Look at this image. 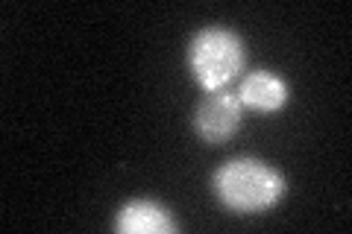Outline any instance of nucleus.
I'll return each instance as SVG.
<instances>
[{
    "label": "nucleus",
    "mask_w": 352,
    "mask_h": 234,
    "mask_svg": "<svg viewBox=\"0 0 352 234\" xmlns=\"http://www.w3.org/2000/svg\"><path fill=\"white\" fill-rule=\"evenodd\" d=\"M285 191V176L261 159H229L212 176V194L217 202L238 217H256L276 208Z\"/></svg>",
    "instance_id": "nucleus-1"
},
{
    "label": "nucleus",
    "mask_w": 352,
    "mask_h": 234,
    "mask_svg": "<svg viewBox=\"0 0 352 234\" xmlns=\"http://www.w3.org/2000/svg\"><path fill=\"white\" fill-rule=\"evenodd\" d=\"M188 71L203 91L226 88L247 68V44L229 27H203L188 41Z\"/></svg>",
    "instance_id": "nucleus-2"
},
{
    "label": "nucleus",
    "mask_w": 352,
    "mask_h": 234,
    "mask_svg": "<svg viewBox=\"0 0 352 234\" xmlns=\"http://www.w3.org/2000/svg\"><path fill=\"white\" fill-rule=\"evenodd\" d=\"M241 120H244V106H241L238 94L214 88V91H206L197 103L191 126L208 147H220V143L232 141V135L241 129Z\"/></svg>",
    "instance_id": "nucleus-3"
},
{
    "label": "nucleus",
    "mask_w": 352,
    "mask_h": 234,
    "mask_svg": "<svg viewBox=\"0 0 352 234\" xmlns=\"http://www.w3.org/2000/svg\"><path fill=\"white\" fill-rule=\"evenodd\" d=\"M115 231L120 234H173L179 231V220L156 199H132L115 214Z\"/></svg>",
    "instance_id": "nucleus-4"
},
{
    "label": "nucleus",
    "mask_w": 352,
    "mask_h": 234,
    "mask_svg": "<svg viewBox=\"0 0 352 234\" xmlns=\"http://www.w3.org/2000/svg\"><path fill=\"white\" fill-rule=\"evenodd\" d=\"M238 100L244 108L252 111H264V115H273L288 106L291 100V85L282 80L276 71H267V68H258V71H250L244 80L238 85Z\"/></svg>",
    "instance_id": "nucleus-5"
}]
</instances>
